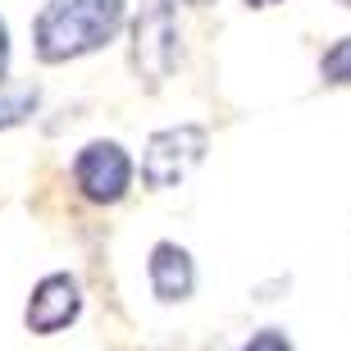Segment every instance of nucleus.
<instances>
[{"instance_id":"f257e3e1","label":"nucleus","mask_w":351,"mask_h":351,"mask_svg":"<svg viewBox=\"0 0 351 351\" xmlns=\"http://www.w3.org/2000/svg\"><path fill=\"white\" fill-rule=\"evenodd\" d=\"M128 0H46L32 19V51L41 64H69L119 37Z\"/></svg>"},{"instance_id":"f03ea898","label":"nucleus","mask_w":351,"mask_h":351,"mask_svg":"<svg viewBox=\"0 0 351 351\" xmlns=\"http://www.w3.org/2000/svg\"><path fill=\"white\" fill-rule=\"evenodd\" d=\"M182 64V0H142L132 19V73L160 91Z\"/></svg>"},{"instance_id":"7ed1b4c3","label":"nucleus","mask_w":351,"mask_h":351,"mask_svg":"<svg viewBox=\"0 0 351 351\" xmlns=\"http://www.w3.org/2000/svg\"><path fill=\"white\" fill-rule=\"evenodd\" d=\"M210 151V132L201 123H173L146 137L142 146V182L151 192H169L178 182L192 178V169L206 160Z\"/></svg>"},{"instance_id":"20e7f679","label":"nucleus","mask_w":351,"mask_h":351,"mask_svg":"<svg viewBox=\"0 0 351 351\" xmlns=\"http://www.w3.org/2000/svg\"><path fill=\"white\" fill-rule=\"evenodd\" d=\"M73 182L91 206H119L132 187V160L119 142H87L73 160Z\"/></svg>"},{"instance_id":"39448f33","label":"nucleus","mask_w":351,"mask_h":351,"mask_svg":"<svg viewBox=\"0 0 351 351\" xmlns=\"http://www.w3.org/2000/svg\"><path fill=\"white\" fill-rule=\"evenodd\" d=\"M78 315H82V287H78V278H73V274H46V278L32 287V297H27L23 324H27V333L51 338V333L69 328Z\"/></svg>"},{"instance_id":"423d86ee","label":"nucleus","mask_w":351,"mask_h":351,"mask_svg":"<svg viewBox=\"0 0 351 351\" xmlns=\"http://www.w3.org/2000/svg\"><path fill=\"white\" fill-rule=\"evenodd\" d=\"M146 278H151L156 301H165V306L187 301V297H192V287H196L192 251L178 247V242H156V247H151V261H146Z\"/></svg>"},{"instance_id":"0eeeda50","label":"nucleus","mask_w":351,"mask_h":351,"mask_svg":"<svg viewBox=\"0 0 351 351\" xmlns=\"http://www.w3.org/2000/svg\"><path fill=\"white\" fill-rule=\"evenodd\" d=\"M37 105H41L37 82H5L0 78V132L27 123V119L37 114Z\"/></svg>"},{"instance_id":"6e6552de","label":"nucleus","mask_w":351,"mask_h":351,"mask_svg":"<svg viewBox=\"0 0 351 351\" xmlns=\"http://www.w3.org/2000/svg\"><path fill=\"white\" fill-rule=\"evenodd\" d=\"M319 78L328 87H351V37H338L319 55Z\"/></svg>"},{"instance_id":"1a4fd4ad","label":"nucleus","mask_w":351,"mask_h":351,"mask_svg":"<svg viewBox=\"0 0 351 351\" xmlns=\"http://www.w3.org/2000/svg\"><path fill=\"white\" fill-rule=\"evenodd\" d=\"M287 347H292V338L283 328H261V333L247 338V351H287Z\"/></svg>"},{"instance_id":"9d476101","label":"nucleus","mask_w":351,"mask_h":351,"mask_svg":"<svg viewBox=\"0 0 351 351\" xmlns=\"http://www.w3.org/2000/svg\"><path fill=\"white\" fill-rule=\"evenodd\" d=\"M0 78H10V27L0 19Z\"/></svg>"},{"instance_id":"9b49d317","label":"nucleus","mask_w":351,"mask_h":351,"mask_svg":"<svg viewBox=\"0 0 351 351\" xmlns=\"http://www.w3.org/2000/svg\"><path fill=\"white\" fill-rule=\"evenodd\" d=\"M251 10H269V5H278V0H247Z\"/></svg>"},{"instance_id":"f8f14e48","label":"nucleus","mask_w":351,"mask_h":351,"mask_svg":"<svg viewBox=\"0 0 351 351\" xmlns=\"http://www.w3.org/2000/svg\"><path fill=\"white\" fill-rule=\"evenodd\" d=\"M338 5H342V10H351V0H338Z\"/></svg>"}]
</instances>
